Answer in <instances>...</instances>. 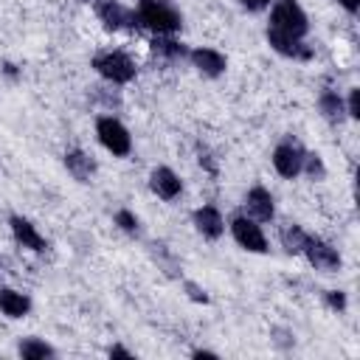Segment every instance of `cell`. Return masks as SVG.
Masks as SVG:
<instances>
[{"mask_svg":"<svg viewBox=\"0 0 360 360\" xmlns=\"http://www.w3.org/2000/svg\"><path fill=\"white\" fill-rule=\"evenodd\" d=\"M304 242H307V233L298 225H284L281 228V245H284L287 253H301Z\"/></svg>","mask_w":360,"mask_h":360,"instance_id":"cell-19","label":"cell"},{"mask_svg":"<svg viewBox=\"0 0 360 360\" xmlns=\"http://www.w3.org/2000/svg\"><path fill=\"white\" fill-rule=\"evenodd\" d=\"M115 225H118L121 231H127V233H135V231H138V217H135L132 211L121 208V211H115Z\"/></svg>","mask_w":360,"mask_h":360,"instance_id":"cell-21","label":"cell"},{"mask_svg":"<svg viewBox=\"0 0 360 360\" xmlns=\"http://www.w3.org/2000/svg\"><path fill=\"white\" fill-rule=\"evenodd\" d=\"M98 17H101L104 28H110V31L138 25L135 11H129V8H127V6H121L118 0H104V3H98Z\"/></svg>","mask_w":360,"mask_h":360,"instance_id":"cell-8","label":"cell"},{"mask_svg":"<svg viewBox=\"0 0 360 360\" xmlns=\"http://www.w3.org/2000/svg\"><path fill=\"white\" fill-rule=\"evenodd\" d=\"M231 233L250 253H264L267 250V239H264V233H262V228L253 217H233L231 219Z\"/></svg>","mask_w":360,"mask_h":360,"instance_id":"cell-5","label":"cell"},{"mask_svg":"<svg viewBox=\"0 0 360 360\" xmlns=\"http://www.w3.org/2000/svg\"><path fill=\"white\" fill-rule=\"evenodd\" d=\"M267 28H276V31H284V34H290L295 39H304L307 31H309V20H307L304 8L295 0H276Z\"/></svg>","mask_w":360,"mask_h":360,"instance_id":"cell-2","label":"cell"},{"mask_svg":"<svg viewBox=\"0 0 360 360\" xmlns=\"http://www.w3.org/2000/svg\"><path fill=\"white\" fill-rule=\"evenodd\" d=\"M267 42L273 51H278L281 56H290V59H309L312 56V48L304 45V39H295V37L276 31V28H267Z\"/></svg>","mask_w":360,"mask_h":360,"instance_id":"cell-9","label":"cell"},{"mask_svg":"<svg viewBox=\"0 0 360 360\" xmlns=\"http://www.w3.org/2000/svg\"><path fill=\"white\" fill-rule=\"evenodd\" d=\"M11 233H14V239L22 245V248H28V250H37V253H42L48 245H45V236L37 231V225H31L25 217H11Z\"/></svg>","mask_w":360,"mask_h":360,"instance_id":"cell-13","label":"cell"},{"mask_svg":"<svg viewBox=\"0 0 360 360\" xmlns=\"http://www.w3.org/2000/svg\"><path fill=\"white\" fill-rule=\"evenodd\" d=\"M20 354L25 360H42V357H53V349L45 343V340H37V338H25L20 343Z\"/></svg>","mask_w":360,"mask_h":360,"instance_id":"cell-20","label":"cell"},{"mask_svg":"<svg viewBox=\"0 0 360 360\" xmlns=\"http://www.w3.org/2000/svg\"><path fill=\"white\" fill-rule=\"evenodd\" d=\"M93 68L112 84H127L135 76V62L124 51H104L93 59Z\"/></svg>","mask_w":360,"mask_h":360,"instance_id":"cell-3","label":"cell"},{"mask_svg":"<svg viewBox=\"0 0 360 360\" xmlns=\"http://www.w3.org/2000/svg\"><path fill=\"white\" fill-rule=\"evenodd\" d=\"M245 205H248V214L256 219V222H270L276 208H273V194L262 186H253L245 197Z\"/></svg>","mask_w":360,"mask_h":360,"instance_id":"cell-12","label":"cell"},{"mask_svg":"<svg viewBox=\"0 0 360 360\" xmlns=\"http://www.w3.org/2000/svg\"><path fill=\"white\" fill-rule=\"evenodd\" d=\"M301 253H307L309 264H312L315 270H321V273H335V270H340V256H338V250H335L332 245H326L323 239L307 236Z\"/></svg>","mask_w":360,"mask_h":360,"instance_id":"cell-7","label":"cell"},{"mask_svg":"<svg viewBox=\"0 0 360 360\" xmlns=\"http://www.w3.org/2000/svg\"><path fill=\"white\" fill-rule=\"evenodd\" d=\"M304 149L295 143V141H284V143H278L276 146V152H273V166H276V172L281 174V177H287V180H292L295 174H301L304 169Z\"/></svg>","mask_w":360,"mask_h":360,"instance_id":"cell-6","label":"cell"},{"mask_svg":"<svg viewBox=\"0 0 360 360\" xmlns=\"http://www.w3.org/2000/svg\"><path fill=\"white\" fill-rule=\"evenodd\" d=\"M149 188H152L160 200H174V197L183 191V180H180L172 169L160 166V169H155V172L149 174Z\"/></svg>","mask_w":360,"mask_h":360,"instance_id":"cell-11","label":"cell"},{"mask_svg":"<svg viewBox=\"0 0 360 360\" xmlns=\"http://www.w3.org/2000/svg\"><path fill=\"white\" fill-rule=\"evenodd\" d=\"M110 354H115V357H132V354H129L124 346H112V349H110Z\"/></svg>","mask_w":360,"mask_h":360,"instance_id":"cell-27","label":"cell"},{"mask_svg":"<svg viewBox=\"0 0 360 360\" xmlns=\"http://www.w3.org/2000/svg\"><path fill=\"white\" fill-rule=\"evenodd\" d=\"M152 51H155L158 56H163V59H183V56H188V48H186L183 42L172 39L169 34H158V37L152 39Z\"/></svg>","mask_w":360,"mask_h":360,"instance_id":"cell-17","label":"cell"},{"mask_svg":"<svg viewBox=\"0 0 360 360\" xmlns=\"http://www.w3.org/2000/svg\"><path fill=\"white\" fill-rule=\"evenodd\" d=\"M194 225H197V231H200L202 236H208V239H217V236L225 231L222 214H219L214 205H202V208H197V211H194Z\"/></svg>","mask_w":360,"mask_h":360,"instance_id":"cell-14","label":"cell"},{"mask_svg":"<svg viewBox=\"0 0 360 360\" xmlns=\"http://www.w3.org/2000/svg\"><path fill=\"white\" fill-rule=\"evenodd\" d=\"M135 20H138V25H143L155 34H174L183 25L180 14L163 0H138Z\"/></svg>","mask_w":360,"mask_h":360,"instance_id":"cell-1","label":"cell"},{"mask_svg":"<svg viewBox=\"0 0 360 360\" xmlns=\"http://www.w3.org/2000/svg\"><path fill=\"white\" fill-rule=\"evenodd\" d=\"M186 290H188V295H191L194 301H202V304L208 301V295H205V290H200L197 284H191V281H188V284H186Z\"/></svg>","mask_w":360,"mask_h":360,"instance_id":"cell-25","label":"cell"},{"mask_svg":"<svg viewBox=\"0 0 360 360\" xmlns=\"http://www.w3.org/2000/svg\"><path fill=\"white\" fill-rule=\"evenodd\" d=\"M65 166H68V172H70L76 180H82V183H87V180L93 177V172H96L93 158H87V155L79 152V149H73V152L65 155Z\"/></svg>","mask_w":360,"mask_h":360,"instance_id":"cell-16","label":"cell"},{"mask_svg":"<svg viewBox=\"0 0 360 360\" xmlns=\"http://www.w3.org/2000/svg\"><path fill=\"white\" fill-rule=\"evenodd\" d=\"M96 135H98L101 146H104L107 152H112L115 158H124V155H129V149H132V138H129L127 127H124L118 118H112V115H101V118L96 121Z\"/></svg>","mask_w":360,"mask_h":360,"instance_id":"cell-4","label":"cell"},{"mask_svg":"<svg viewBox=\"0 0 360 360\" xmlns=\"http://www.w3.org/2000/svg\"><path fill=\"white\" fill-rule=\"evenodd\" d=\"M326 301H329L335 309H343V307H346V295H343L340 290H329V292H326Z\"/></svg>","mask_w":360,"mask_h":360,"instance_id":"cell-23","label":"cell"},{"mask_svg":"<svg viewBox=\"0 0 360 360\" xmlns=\"http://www.w3.org/2000/svg\"><path fill=\"white\" fill-rule=\"evenodd\" d=\"M318 110H321V112H323V118H329V121H340V118H343V112H346V107H343L340 96H338V93H332V90L321 93V98H318Z\"/></svg>","mask_w":360,"mask_h":360,"instance_id":"cell-18","label":"cell"},{"mask_svg":"<svg viewBox=\"0 0 360 360\" xmlns=\"http://www.w3.org/2000/svg\"><path fill=\"white\" fill-rule=\"evenodd\" d=\"M248 11H262V8H267L270 6V0H239Z\"/></svg>","mask_w":360,"mask_h":360,"instance_id":"cell-26","label":"cell"},{"mask_svg":"<svg viewBox=\"0 0 360 360\" xmlns=\"http://www.w3.org/2000/svg\"><path fill=\"white\" fill-rule=\"evenodd\" d=\"M346 112H349L352 118H357V115H360V107H357V87H352V93H349V104H346Z\"/></svg>","mask_w":360,"mask_h":360,"instance_id":"cell-24","label":"cell"},{"mask_svg":"<svg viewBox=\"0 0 360 360\" xmlns=\"http://www.w3.org/2000/svg\"><path fill=\"white\" fill-rule=\"evenodd\" d=\"M301 169H307V172H309V177L321 180V177H323V163H321V155H304V166H301Z\"/></svg>","mask_w":360,"mask_h":360,"instance_id":"cell-22","label":"cell"},{"mask_svg":"<svg viewBox=\"0 0 360 360\" xmlns=\"http://www.w3.org/2000/svg\"><path fill=\"white\" fill-rule=\"evenodd\" d=\"M28 309H31V298H28L25 292H17V290H11V287H3V290H0V312H3V315H8V318H22V315H28Z\"/></svg>","mask_w":360,"mask_h":360,"instance_id":"cell-15","label":"cell"},{"mask_svg":"<svg viewBox=\"0 0 360 360\" xmlns=\"http://www.w3.org/2000/svg\"><path fill=\"white\" fill-rule=\"evenodd\" d=\"M188 59L194 62V68L202 73V76H222L225 73V68H228V62H225V56L219 53V51H214V48H194V51H188Z\"/></svg>","mask_w":360,"mask_h":360,"instance_id":"cell-10","label":"cell"}]
</instances>
